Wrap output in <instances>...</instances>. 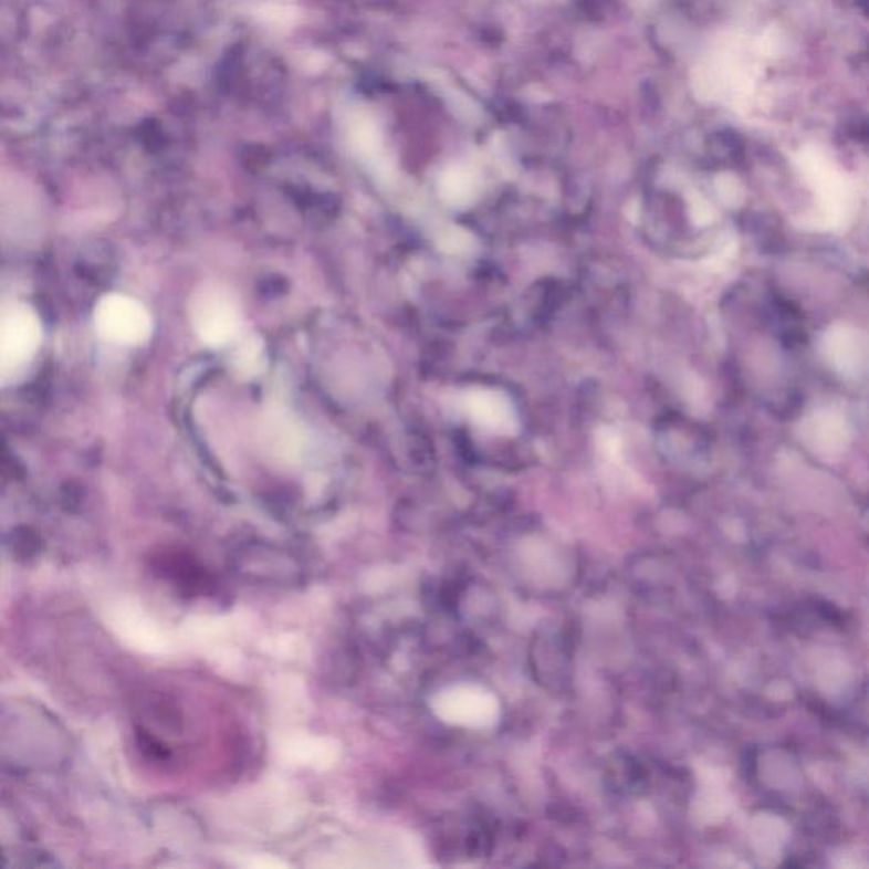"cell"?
I'll return each instance as SVG.
<instances>
[{"instance_id":"8","label":"cell","mask_w":869,"mask_h":869,"mask_svg":"<svg viewBox=\"0 0 869 869\" xmlns=\"http://www.w3.org/2000/svg\"><path fill=\"white\" fill-rule=\"evenodd\" d=\"M440 195L449 205H469L478 195V179L469 168H450L440 179Z\"/></svg>"},{"instance_id":"3","label":"cell","mask_w":869,"mask_h":869,"mask_svg":"<svg viewBox=\"0 0 869 869\" xmlns=\"http://www.w3.org/2000/svg\"><path fill=\"white\" fill-rule=\"evenodd\" d=\"M43 338L40 316L27 303L12 301L2 310L0 322V376L8 383L12 374L19 373L33 360Z\"/></svg>"},{"instance_id":"9","label":"cell","mask_w":869,"mask_h":869,"mask_svg":"<svg viewBox=\"0 0 869 869\" xmlns=\"http://www.w3.org/2000/svg\"><path fill=\"white\" fill-rule=\"evenodd\" d=\"M848 128L852 135H858V138H869V114L862 111L849 114Z\"/></svg>"},{"instance_id":"1","label":"cell","mask_w":869,"mask_h":869,"mask_svg":"<svg viewBox=\"0 0 869 869\" xmlns=\"http://www.w3.org/2000/svg\"><path fill=\"white\" fill-rule=\"evenodd\" d=\"M190 323L202 344L223 347L240 333V303L223 285H202L190 301Z\"/></svg>"},{"instance_id":"4","label":"cell","mask_w":869,"mask_h":869,"mask_svg":"<svg viewBox=\"0 0 869 869\" xmlns=\"http://www.w3.org/2000/svg\"><path fill=\"white\" fill-rule=\"evenodd\" d=\"M233 567L243 579L268 585H297L301 582L300 561L287 551H237Z\"/></svg>"},{"instance_id":"5","label":"cell","mask_w":869,"mask_h":869,"mask_svg":"<svg viewBox=\"0 0 869 869\" xmlns=\"http://www.w3.org/2000/svg\"><path fill=\"white\" fill-rule=\"evenodd\" d=\"M824 358L844 377H859L869 369V338L848 325L827 329L823 338Z\"/></svg>"},{"instance_id":"11","label":"cell","mask_w":869,"mask_h":869,"mask_svg":"<svg viewBox=\"0 0 869 869\" xmlns=\"http://www.w3.org/2000/svg\"><path fill=\"white\" fill-rule=\"evenodd\" d=\"M856 6H858L859 11H861L862 14L868 15L869 18V0H856Z\"/></svg>"},{"instance_id":"10","label":"cell","mask_w":869,"mask_h":869,"mask_svg":"<svg viewBox=\"0 0 869 869\" xmlns=\"http://www.w3.org/2000/svg\"><path fill=\"white\" fill-rule=\"evenodd\" d=\"M691 216H693V221L698 227H705V224L712 223L713 220L712 208L702 199H697L691 205Z\"/></svg>"},{"instance_id":"7","label":"cell","mask_w":869,"mask_h":869,"mask_svg":"<svg viewBox=\"0 0 869 869\" xmlns=\"http://www.w3.org/2000/svg\"><path fill=\"white\" fill-rule=\"evenodd\" d=\"M468 409L472 420L486 430L510 433V430L515 428L516 420L512 405L498 392H472L468 399Z\"/></svg>"},{"instance_id":"6","label":"cell","mask_w":869,"mask_h":869,"mask_svg":"<svg viewBox=\"0 0 869 869\" xmlns=\"http://www.w3.org/2000/svg\"><path fill=\"white\" fill-rule=\"evenodd\" d=\"M805 446L820 456H839L849 446L846 418L834 408H820L808 415L800 425Z\"/></svg>"},{"instance_id":"12","label":"cell","mask_w":869,"mask_h":869,"mask_svg":"<svg viewBox=\"0 0 869 869\" xmlns=\"http://www.w3.org/2000/svg\"><path fill=\"white\" fill-rule=\"evenodd\" d=\"M632 2L637 6H649L652 0H632Z\"/></svg>"},{"instance_id":"2","label":"cell","mask_w":869,"mask_h":869,"mask_svg":"<svg viewBox=\"0 0 869 869\" xmlns=\"http://www.w3.org/2000/svg\"><path fill=\"white\" fill-rule=\"evenodd\" d=\"M94 328L107 344L136 347L150 338L154 320L142 301L113 293L101 297L95 304Z\"/></svg>"}]
</instances>
